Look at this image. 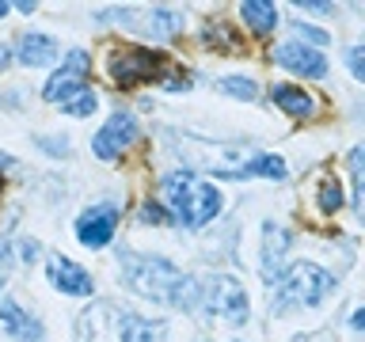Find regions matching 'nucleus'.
Wrapping results in <instances>:
<instances>
[{"instance_id":"423d86ee","label":"nucleus","mask_w":365,"mask_h":342,"mask_svg":"<svg viewBox=\"0 0 365 342\" xmlns=\"http://www.w3.org/2000/svg\"><path fill=\"white\" fill-rule=\"evenodd\" d=\"M164 76H175V68H168V57L160 50H148V46H122L114 50L110 57V80L122 88H133V84H156L164 88Z\"/></svg>"},{"instance_id":"bb28decb","label":"nucleus","mask_w":365,"mask_h":342,"mask_svg":"<svg viewBox=\"0 0 365 342\" xmlns=\"http://www.w3.org/2000/svg\"><path fill=\"white\" fill-rule=\"evenodd\" d=\"M4 164H11V156H0V167H4Z\"/></svg>"},{"instance_id":"4468645a","label":"nucleus","mask_w":365,"mask_h":342,"mask_svg":"<svg viewBox=\"0 0 365 342\" xmlns=\"http://www.w3.org/2000/svg\"><path fill=\"white\" fill-rule=\"evenodd\" d=\"M285 175L289 171H285V160L278 156H247L244 164L228 171V179H274V182H282Z\"/></svg>"},{"instance_id":"a211bd4d","label":"nucleus","mask_w":365,"mask_h":342,"mask_svg":"<svg viewBox=\"0 0 365 342\" xmlns=\"http://www.w3.org/2000/svg\"><path fill=\"white\" fill-rule=\"evenodd\" d=\"M137 27L148 31L153 38H171V34L182 31V16H179V11H171V8H153V11H148V19H137Z\"/></svg>"},{"instance_id":"9b49d317","label":"nucleus","mask_w":365,"mask_h":342,"mask_svg":"<svg viewBox=\"0 0 365 342\" xmlns=\"http://www.w3.org/2000/svg\"><path fill=\"white\" fill-rule=\"evenodd\" d=\"M46 274H50V285L57 293H68V296H88L96 285H91V274L84 266H76L73 259L65 255H50L46 259Z\"/></svg>"},{"instance_id":"6e6552de","label":"nucleus","mask_w":365,"mask_h":342,"mask_svg":"<svg viewBox=\"0 0 365 342\" xmlns=\"http://www.w3.org/2000/svg\"><path fill=\"white\" fill-rule=\"evenodd\" d=\"M137 118L130 110H114L110 118H107V125L96 133V141H91V152H96L99 160H118L125 148H133L137 145Z\"/></svg>"},{"instance_id":"9d476101","label":"nucleus","mask_w":365,"mask_h":342,"mask_svg":"<svg viewBox=\"0 0 365 342\" xmlns=\"http://www.w3.org/2000/svg\"><path fill=\"white\" fill-rule=\"evenodd\" d=\"M274 61L282 68H289L297 76H308V80H324L327 76V57L312 50V46H301V42H282L274 50Z\"/></svg>"},{"instance_id":"20e7f679","label":"nucleus","mask_w":365,"mask_h":342,"mask_svg":"<svg viewBox=\"0 0 365 342\" xmlns=\"http://www.w3.org/2000/svg\"><path fill=\"white\" fill-rule=\"evenodd\" d=\"M331 289H335V278L324 266H316V262H293L285 274H278L274 312L285 316L293 308H316L331 296Z\"/></svg>"},{"instance_id":"f3484780","label":"nucleus","mask_w":365,"mask_h":342,"mask_svg":"<svg viewBox=\"0 0 365 342\" xmlns=\"http://www.w3.org/2000/svg\"><path fill=\"white\" fill-rule=\"evenodd\" d=\"M240 16H244V23L255 34H270L278 27V8L267 4V0H244V4H240Z\"/></svg>"},{"instance_id":"2eb2a0df","label":"nucleus","mask_w":365,"mask_h":342,"mask_svg":"<svg viewBox=\"0 0 365 342\" xmlns=\"http://www.w3.org/2000/svg\"><path fill=\"white\" fill-rule=\"evenodd\" d=\"M270 99L278 103L285 114H293V118H312V110H316V99L308 95L304 88H293V84H274Z\"/></svg>"},{"instance_id":"5701e85b","label":"nucleus","mask_w":365,"mask_h":342,"mask_svg":"<svg viewBox=\"0 0 365 342\" xmlns=\"http://www.w3.org/2000/svg\"><path fill=\"white\" fill-rule=\"evenodd\" d=\"M293 34H301V38L312 42V50H319V46H327V34L316 31V27H304V23H293Z\"/></svg>"},{"instance_id":"dca6fc26","label":"nucleus","mask_w":365,"mask_h":342,"mask_svg":"<svg viewBox=\"0 0 365 342\" xmlns=\"http://www.w3.org/2000/svg\"><path fill=\"white\" fill-rule=\"evenodd\" d=\"M16 57L23 65H50L53 57H57V42L50 38V34H23L19 38V50H16Z\"/></svg>"},{"instance_id":"6ab92c4d","label":"nucleus","mask_w":365,"mask_h":342,"mask_svg":"<svg viewBox=\"0 0 365 342\" xmlns=\"http://www.w3.org/2000/svg\"><path fill=\"white\" fill-rule=\"evenodd\" d=\"M61 110H65V114H73V118H88V114H96V110H99V95L84 84L80 91H73V95H65V99H61Z\"/></svg>"},{"instance_id":"f8f14e48","label":"nucleus","mask_w":365,"mask_h":342,"mask_svg":"<svg viewBox=\"0 0 365 342\" xmlns=\"http://www.w3.org/2000/svg\"><path fill=\"white\" fill-rule=\"evenodd\" d=\"M0 327H4L16 342H42V323L31 319L16 301H0Z\"/></svg>"},{"instance_id":"0eeeda50","label":"nucleus","mask_w":365,"mask_h":342,"mask_svg":"<svg viewBox=\"0 0 365 342\" xmlns=\"http://www.w3.org/2000/svg\"><path fill=\"white\" fill-rule=\"evenodd\" d=\"M118 217H122V205L118 202H99L91 205V209H84L76 217V239L91 251L107 247L114 239V228H118Z\"/></svg>"},{"instance_id":"7ed1b4c3","label":"nucleus","mask_w":365,"mask_h":342,"mask_svg":"<svg viewBox=\"0 0 365 342\" xmlns=\"http://www.w3.org/2000/svg\"><path fill=\"white\" fill-rule=\"evenodd\" d=\"M164 331L153 319H141L137 312L99 301L76 316V342H160Z\"/></svg>"},{"instance_id":"f257e3e1","label":"nucleus","mask_w":365,"mask_h":342,"mask_svg":"<svg viewBox=\"0 0 365 342\" xmlns=\"http://www.w3.org/2000/svg\"><path fill=\"white\" fill-rule=\"evenodd\" d=\"M122 274L130 281L133 293H141L145 301L156 304H171V308H198V281L190 274H182L179 266H171L160 255H125L122 259Z\"/></svg>"},{"instance_id":"a878e982","label":"nucleus","mask_w":365,"mask_h":342,"mask_svg":"<svg viewBox=\"0 0 365 342\" xmlns=\"http://www.w3.org/2000/svg\"><path fill=\"white\" fill-rule=\"evenodd\" d=\"M4 274H8V255H4V247H0V285H4Z\"/></svg>"},{"instance_id":"aec40b11","label":"nucleus","mask_w":365,"mask_h":342,"mask_svg":"<svg viewBox=\"0 0 365 342\" xmlns=\"http://www.w3.org/2000/svg\"><path fill=\"white\" fill-rule=\"evenodd\" d=\"M217 91L236 95V99H255L259 95V88H255V80H251V76H225V80H217Z\"/></svg>"},{"instance_id":"f03ea898","label":"nucleus","mask_w":365,"mask_h":342,"mask_svg":"<svg viewBox=\"0 0 365 342\" xmlns=\"http://www.w3.org/2000/svg\"><path fill=\"white\" fill-rule=\"evenodd\" d=\"M160 205L164 217H171L182 228H205L217 213L225 209V194L198 171H171L160 182Z\"/></svg>"},{"instance_id":"1a4fd4ad","label":"nucleus","mask_w":365,"mask_h":342,"mask_svg":"<svg viewBox=\"0 0 365 342\" xmlns=\"http://www.w3.org/2000/svg\"><path fill=\"white\" fill-rule=\"evenodd\" d=\"M91 73V57H88V50H68L65 53V61H61V68L46 80V88H42V95L50 99V103H61L65 95H73V91H80L84 88V76Z\"/></svg>"},{"instance_id":"b1692460","label":"nucleus","mask_w":365,"mask_h":342,"mask_svg":"<svg viewBox=\"0 0 365 342\" xmlns=\"http://www.w3.org/2000/svg\"><path fill=\"white\" fill-rule=\"evenodd\" d=\"M350 73H354V80H365V53H361V46H354V50H350Z\"/></svg>"},{"instance_id":"393cba45","label":"nucleus","mask_w":365,"mask_h":342,"mask_svg":"<svg viewBox=\"0 0 365 342\" xmlns=\"http://www.w3.org/2000/svg\"><path fill=\"white\" fill-rule=\"evenodd\" d=\"M8 65H11V50H8L4 42H0V68H8Z\"/></svg>"},{"instance_id":"39448f33","label":"nucleus","mask_w":365,"mask_h":342,"mask_svg":"<svg viewBox=\"0 0 365 342\" xmlns=\"http://www.w3.org/2000/svg\"><path fill=\"white\" fill-rule=\"evenodd\" d=\"M194 312H205L210 323H225V327H240L247 323V293L244 285L228 274H213L205 285H198V308Z\"/></svg>"},{"instance_id":"412c9836","label":"nucleus","mask_w":365,"mask_h":342,"mask_svg":"<svg viewBox=\"0 0 365 342\" xmlns=\"http://www.w3.org/2000/svg\"><path fill=\"white\" fill-rule=\"evenodd\" d=\"M319 209L324 213H339L342 209V182L335 175H327L319 182Z\"/></svg>"},{"instance_id":"cd10ccee","label":"nucleus","mask_w":365,"mask_h":342,"mask_svg":"<svg viewBox=\"0 0 365 342\" xmlns=\"http://www.w3.org/2000/svg\"><path fill=\"white\" fill-rule=\"evenodd\" d=\"M4 11H8V4H4V0H0V16H4Z\"/></svg>"},{"instance_id":"4be33fe9","label":"nucleus","mask_w":365,"mask_h":342,"mask_svg":"<svg viewBox=\"0 0 365 342\" xmlns=\"http://www.w3.org/2000/svg\"><path fill=\"white\" fill-rule=\"evenodd\" d=\"M361 164H365V152L354 148L350 152V179H354V190H350V202H354V213H361Z\"/></svg>"},{"instance_id":"ddd939ff","label":"nucleus","mask_w":365,"mask_h":342,"mask_svg":"<svg viewBox=\"0 0 365 342\" xmlns=\"http://www.w3.org/2000/svg\"><path fill=\"white\" fill-rule=\"evenodd\" d=\"M285 247H289V232L278 224H267V232H262V278L267 281H278L282 262H285Z\"/></svg>"}]
</instances>
